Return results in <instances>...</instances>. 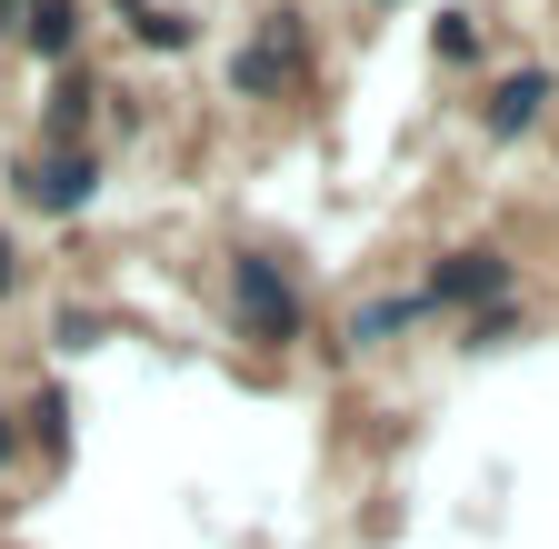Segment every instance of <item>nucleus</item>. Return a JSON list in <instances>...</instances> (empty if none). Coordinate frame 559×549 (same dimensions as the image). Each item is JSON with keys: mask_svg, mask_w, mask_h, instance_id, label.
Wrapping results in <instances>:
<instances>
[{"mask_svg": "<svg viewBox=\"0 0 559 549\" xmlns=\"http://www.w3.org/2000/svg\"><path fill=\"white\" fill-rule=\"evenodd\" d=\"M539 110H549V71H510L500 91H489V130H500V141H520Z\"/></svg>", "mask_w": 559, "mask_h": 549, "instance_id": "nucleus-6", "label": "nucleus"}, {"mask_svg": "<svg viewBox=\"0 0 559 549\" xmlns=\"http://www.w3.org/2000/svg\"><path fill=\"white\" fill-rule=\"evenodd\" d=\"M409 320H419V300H370L360 320H349V350H380V339H390V330H409Z\"/></svg>", "mask_w": 559, "mask_h": 549, "instance_id": "nucleus-7", "label": "nucleus"}, {"mask_svg": "<svg viewBox=\"0 0 559 549\" xmlns=\"http://www.w3.org/2000/svg\"><path fill=\"white\" fill-rule=\"evenodd\" d=\"M11 450H21V430H11V420H0V469H11Z\"/></svg>", "mask_w": 559, "mask_h": 549, "instance_id": "nucleus-10", "label": "nucleus"}, {"mask_svg": "<svg viewBox=\"0 0 559 549\" xmlns=\"http://www.w3.org/2000/svg\"><path fill=\"white\" fill-rule=\"evenodd\" d=\"M11 270H21V260H11V240H0V290H11Z\"/></svg>", "mask_w": 559, "mask_h": 549, "instance_id": "nucleus-11", "label": "nucleus"}, {"mask_svg": "<svg viewBox=\"0 0 559 549\" xmlns=\"http://www.w3.org/2000/svg\"><path fill=\"white\" fill-rule=\"evenodd\" d=\"M489 290H510L500 250H450V260L430 270V300H489Z\"/></svg>", "mask_w": 559, "mask_h": 549, "instance_id": "nucleus-4", "label": "nucleus"}, {"mask_svg": "<svg viewBox=\"0 0 559 549\" xmlns=\"http://www.w3.org/2000/svg\"><path fill=\"white\" fill-rule=\"evenodd\" d=\"M120 11H130V31H140V40H160V50H190V21H180V11H160V0H120Z\"/></svg>", "mask_w": 559, "mask_h": 549, "instance_id": "nucleus-8", "label": "nucleus"}, {"mask_svg": "<svg viewBox=\"0 0 559 549\" xmlns=\"http://www.w3.org/2000/svg\"><path fill=\"white\" fill-rule=\"evenodd\" d=\"M230 320H240V339H270V350H290V339H300V290L280 281L270 250H240L230 260Z\"/></svg>", "mask_w": 559, "mask_h": 549, "instance_id": "nucleus-1", "label": "nucleus"}, {"mask_svg": "<svg viewBox=\"0 0 559 549\" xmlns=\"http://www.w3.org/2000/svg\"><path fill=\"white\" fill-rule=\"evenodd\" d=\"M11 40H31L40 60H70L81 50V11H70V0H31V11L11 21Z\"/></svg>", "mask_w": 559, "mask_h": 549, "instance_id": "nucleus-5", "label": "nucleus"}, {"mask_svg": "<svg viewBox=\"0 0 559 549\" xmlns=\"http://www.w3.org/2000/svg\"><path fill=\"white\" fill-rule=\"evenodd\" d=\"M300 60H310V31H300V11H270L250 40H240V60H230V91L240 100H280L300 81Z\"/></svg>", "mask_w": 559, "mask_h": 549, "instance_id": "nucleus-2", "label": "nucleus"}, {"mask_svg": "<svg viewBox=\"0 0 559 549\" xmlns=\"http://www.w3.org/2000/svg\"><path fill=\"white\" fill-rule=\"evenodd\" d=\"M91 190H100V160L91 151H40L21 170V200H31V211H91Z\"/></svg>", "mask_w": 559, "mask_h": 549, "instance_id": "nucleus-3", "label": "nucleus"}, {"mask_svg": "<svg viewBox=\"0 0 559 549\" xmlns=\"http://www.w3.org/2000/svg\"><path fill=\"white\" fill-rule=\"evenodd\" d=\"M81 120H91V81H60L50 91V130H81Z\"/></svg>", "mask_w": 559, "mask_h": 549, "instance_id": "nucleus-9", "label": "nucleus"}]
</instances>
